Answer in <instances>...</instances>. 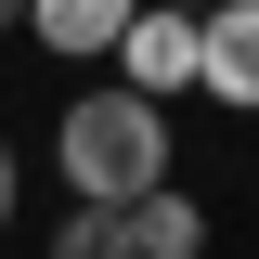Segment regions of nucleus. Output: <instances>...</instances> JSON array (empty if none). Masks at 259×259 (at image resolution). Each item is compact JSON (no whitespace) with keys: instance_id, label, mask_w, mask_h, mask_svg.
I'll return each instance as SVG.
<instances>
[{"instance_id":"obj_6","label":"nucleus","mask_w":259,"mask_h":259,"mask_svg":"<svg viewBox=\"0 0 259 259\" xmlns=\"http://www.w3.org/2000/svg\"><path fill=\"white\" fill-rule=\"evenodd\" d=\"M52 259H143L130 246V207H91V194H78V207L52 221Z\"/></svg>"},{"instance_id":"obj_7","label":"nucleus","mask_w":259,"mask_h":259,"mask_svg":"<svg viewBox=\"0 0 259 259\" xmlns=\"http://www.w3.org/2000/svg\"><path fill=\"white\" fill-rule=\"evenodd\" d=\"M13 194H26V168H13V143H0V233H13Z\"/></svg>"},{"instance_id":"obj_8","label":"nucleus","mask_w":259,"mask_h":259,"mask_svg":"<svg viewBox=\"0 0 259 259\" xmlns=\"http://www.w3.org/2000/svg\"><path fill=\"white\" fill-rule=\"evenodd\" d=\"M0 26H26V0H0Z\"/></svg>"},{"instance_id":"obj_2","label":"nucleus","mask_w":259,"mask_h":259,"mask_svg":"<svg viewBox=\"0 0 259 259\" xmlns=\"http://www.w3.org/2000/svg\"><path fill=\"white\" fill-rule=\"evenodd\" d=\"M194 65H207V26H194L182 0H143V13L117 26V78H130V91L182 104V91H194Z\"/></svg>"},{"instance_id":"obj_4","label":"nucleus","mask_w":259,"mask_h":259,"mask_svg":"<svg viewBox=\"0 0 259 259\" xmlns=\"http://www.w3.org/2000/svg\"><path fill=\"white\" fill-rule=\"evenodd\" d=\"M130 13H143V0H26V39H39V52H65V65H91V52H117Z\"/></svg>"},{"instance_id":"obj_9","label":"nucleus","mask_w":259,"mask_h":259,"mask_svg":"<svg viewBox=\"0 0 259 259\" xmlns=\"http://www.w3.org/2000/svg\"><path fill=\"white\" fill-rule=\"evenodd\" d=\"M182 13H207V0H182Z\"/></svg>"},{"instance_id":"obj_5","label":"nucleus","mask_w":259,"mask_h":259,"mask_svg":"<svg viewBox=\"0 0 259 259\" xmlns=\"http://www.w3.org/2000/svg\"><path fill=\"white\" fill-rule=\"evenodd\" d=\"M130 246H143V259H207V207H194L182 182L130 194Z\"/></svg>"},{"instance_id":"obj_3","label":"nucleus","mask_w":259,"mask_h":259,"mask_svg":"<svg viewBox=\"0 0 259 259\" xmlns=\"http://www.w3.org/2000/svg\"><path fill=\"white\" fill-rule=\"evenodd\" d=\"M194 26H207V65H194V91L259 117V0H207Z\"/></svg>"},{"instance_id":"obj_1","label":"nucleus","mask_w":259,"mask_h":259,"mask_svg":"<svg viewBox=\"0 0 259 259\" xmlns=\"http://www.w3.org/2000/svg\"><path fill=\"white\" fill-rule=\"evenodd\" d=\"M65 194H91V207H130V194H156L168 182V104L156 91H130V78H104V91L65 104Z\"/></svg>"}]
</instances>
